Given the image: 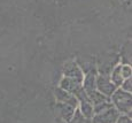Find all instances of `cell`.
Listing matches in <instances>:
<instances>
[{"instance_id":"6","label":"cell","mask_w":132,"mask_h":123,"mask_svg":"<svg viewBox=\"0 0 132 123\" xmlns=\"http://www.w3.org/2000/svg\"><path fill=\"white\" fill-rule=\"evenodd\" d=\"M95 81H96V75L93 70H90V71H87V73H85V77L83 78L82 86H83V89L85 90L86 93H90V92L96 90Z\"/></svg>"},{"instance_id":"8","label":"cell","mask_w":132,"mask_h":123,"mask_svg":"<svg viewBox=\"0 0 132 123\" xmlns=\"http://www.w3.org/2000/svg\"><path fill=\"white\" fill-rule=\"evenodd\" d=\"M87 96H88V99H90L91 104H92L93 106L103 104V102H106V101H110V98L106 97L105 94H102L101 92H99L98 90H94V91L87 93Z\"/></svg>"},{"instance_id":"4","label":"cell","mask_w":132,"mask_h":123,"mask_svg":"<svg viewBox=\"0 0 132 123\" xmlns=\"http://www.w3.org/2000/svg\"><path fill=\"white\" fill-rule=\"evenodd\" d=\"M63 74H64V77L73 79L79 83H82L83 78H84V73L75 61H69L65 63L63 67Z\"/></svg>"},{"instance_id":"3","label":"cell","mask_w":132,"mask_h":123,"mask_svg":"<svg viewBox=\"0 0 132 123\" xmlns=\"http://www.w3.org/2000/svg\"><path fill=\"white\" fill-rule=\"evenodd\" d=\"M118 116H120V113L114 107H111V108L93 115L92 123H116Z\"/></svg>"},{"instance_id":"1","label":"cell","mask_w":132,"mask_h":123,"mask_svg":"<svg viewBox=\"0 0 132 123\" xmlns=\"http://www.w3.org/2000/svg\"><path fill=\"white\" fill-rule=\"evenodd\" d=\"M131 101L132 97L131 93L123 91L121 88H117L110 97V102L113 104V107L120 114L128 115L131 117Z\"/></svg>"},{"instance_id":"12","label":"cell","mask_w":132,"mask_h":123,"mask_svg":"<svg viewBox=\"0 0 132 123\" xmlns=\"http://www.w3.org/2000/svg\"><path fill=\"white\" fill-rule=\"evenodd\" d=\"M121 73H122V76L123 78H130L131 75H132V68L130 65H123L121 67Z\"/></svg>"},{"instance_id":"11","label":"cell","mask_w":132,"mask_h":123,"mask_svg":"<svg viewBox=\"0 0 132 123\" xmlns=\"http://www.w3.org/2000/svg\"><path fill=\"white\" fill-rule=\"evenodd\" d=\"M68 123H92V120L85 117L82 113L79 112V109H76L75 113H73V116L71 117Z\"/></svg>"},{"instance_id":"13","label":"cell","mask_w":132,"mask_h":123,"mask_svg":"<svg viewBox=\"0 0 132 123\" xmlns=\"http://www.w3.org/2000/svg\"><path fill=\"white\" fill-rule=\"evenodd\" d=\"M120 88L123 90V91L131 93V90H132V79H131V77L124 79L123 83H122V85L120 86Z\"/></svg>"},{"instance_id":"5","label":"cell","mask_w":132,"mask_h":123,"mask_svg":"<svg viewBox=\"0 0 132 123\" xmlns=\"http://www.w3.org/2000/svg\"><path fill=\"white\" fill-rule=\"evenodd\" d=\"M55 98H56L57 102H62V104H68V105H71L72 107L77 108L78 107V101L72 94L68 93L67 91L62 90L61 88H56L55 90Z\"/></svg>"},{"instance_id":"2","label":"cell","mask_w":132,"mask_h":123,"mask_svg":"<svg viewBox=\"0 0 132 123\" xmlns=\"http://www.w3.org/2000/svg\"><path fill=\"white\" fill-rule=\"evenodd\" d=\"M95 85L96 90L99 92H101L102 94H105L106 97L110 98L111 94L115 92V90L117 89L115 85L113 84V82L110 81L108 75H99L96 76V81H95Z\"/></svg>"},{"instance_id":"7","label":"cell","mask_w":132,"mask_h":123,"mask_svg":"<svg viewBox=\"0 0 132 123\" xmlns=\"http://www.w3.org/2000/svg\"><path fill=\"white\" fill-rule=\"evenodd\" d=\"M56 109L59 112V114L61 115L64 121L69 122L71 120V117L73 116V113L77 108L72 107L71 105H68V104H62V102H57L56 104Z\"/></svg>"},{"instance_id":"9","label":"cell","mask_w":132,"mask_h":123,"mask_svg":"<svg viewBox=\"0 0 132 123\" xmlns=\"http://www.w3.org/2000/svg\"><path fill=\"white\" fill-rule=\"evenodd\" d=\"M121 67H122V65H116L113 70H111V74L109 75V78H110V81L113 82V84L116 88H120L124 81L122 73H121Z\"/></svg>"},{"instance_id":"10","label":"cell","mask_w":132,"mask_h":123,"mask_svg":"<svg viewBox=\"0 0 132 123\" xmlns=\"http://www.w3.org/2000/svg\"><path fill=\"white\" fill-rule=\"evenodd\" d=\"M79 112L84 115L85 117L92 120L93 115H94V112H93V105L91 104L90 101H83L79 102Z\"/></svg>"},{"instance_id":"14","label":"cell","mask_w":132,"mask_h":123,"mask_svg":"<svg viewBox=\"0 0 132 123\" xmlns=\"http://www.w3.org/2000/svg\"><path fill=\"white\" fill-rule=\"evenodd\" d=\"M116 123H132V121H131V117L130 116L124 115V114H120V116H118Z\"/></svg>"}]
</instances>
